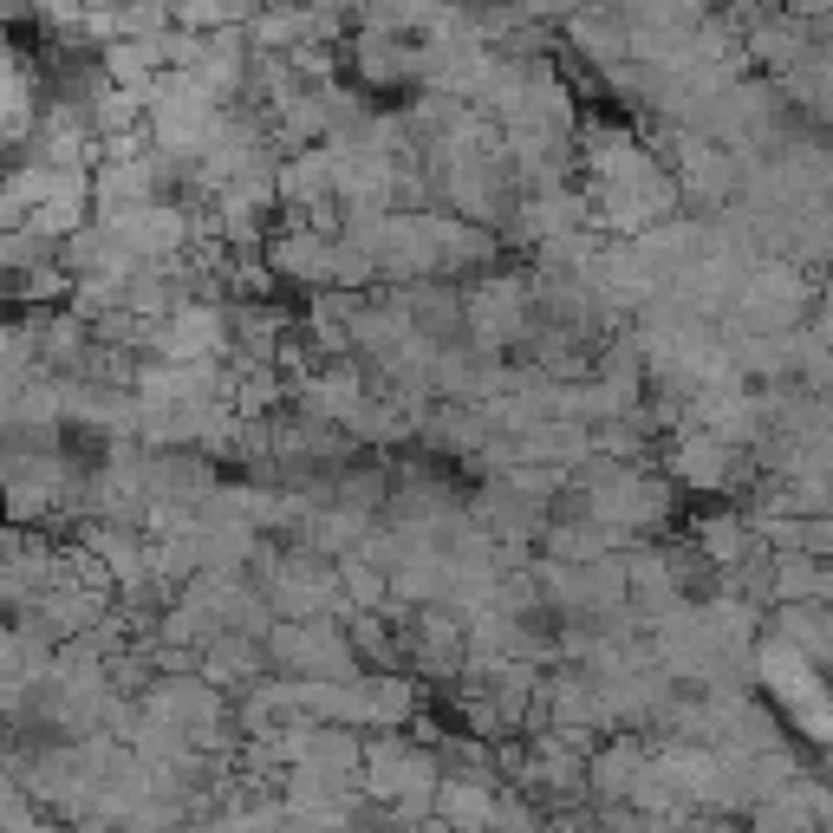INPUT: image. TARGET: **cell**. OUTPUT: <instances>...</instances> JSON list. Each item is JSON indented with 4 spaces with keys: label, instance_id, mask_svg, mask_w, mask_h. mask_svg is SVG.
<instances>
[{
    "label": "cell",
    "instance_id": "obj_1",
    "mask_svg": "<svg viewBox=\"0 0 833 833\" xmlns=\"http://www.w3.org/2000/svg\"><path fill=\"white\" fill-rule=\"evenodd\" d=\"M463 7H495V0H463Z\"/></svg>",
    "mask_w": 833,
    "mask_h": 833
}]
</instances>
